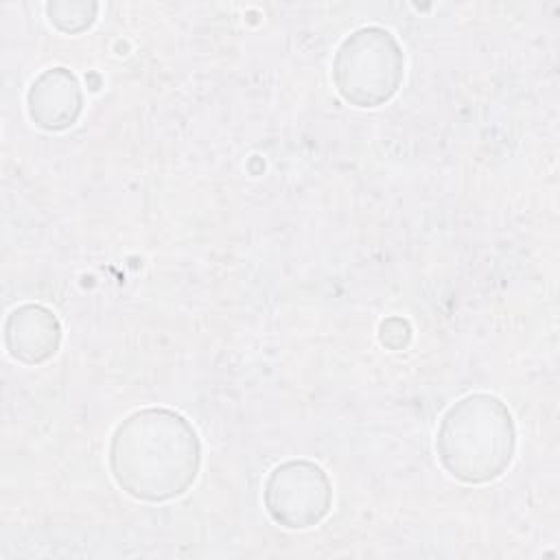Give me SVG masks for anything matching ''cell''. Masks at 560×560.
<instances>
[{
  "label": "cell",
  "mask_w": 560,
  "mask_h": 560,
  "mask_svg": "<svg viewBox=\"0 0 560 560\" xmlns=\"http://www.w3.org/2000/svg\"><path fill=\"white\" fill-rule=\"evenodd\" d=\"M98 4L96 2H48L46 15L48 22L68 35L88 31L96 22Z\"/></svg>",
  "instance_id": "cell-7"
},
{
  "label": "cell",
  "mask_w": 560,
  "mask_h": 560,
  "mask_svg": "<svg viewBox=\"0 0 560 560\" xmlns=\"http://www.w3.org/2000/svg\"><path fill=\"white\" fill-rule=\"evenodd\" d=\"M26 112L33 125L44 131L70 129L83 112L79 79L63 66L44 70L26 90Z\"/></svg>",
  "instance_id": "cell-5"
},
{
  "label": "cell",
  "mask_w": 560,
  "mask_h": 560,
  "mask_svg": "<svg viewBox=\"0 0 560 560\" xmlns=\"http://www.w3.org/2000/svg\"><path fill=\"white\" fill-rule=\"evenodd\" d=\"M107 462L125 494L144 503H164L186 494L197 481L201 442L182 413L144 407L114 429Z\"/></svg>",
  "instance_id": "cell-1"
},
{
  "label": "cell",
  "mask_w": 560,
  "mask_h": 560,
  "mask_svg": "<svg viewBox=\"0 0 560 560\" xmlns=\"http://www.w3.org/2000/svg\"><path fill=\"white\" fill-rule=\"evenodd\" d=\"M262 503L280 527L308 529L328 516L332 508V483L319 464L289 459L267 475Z\"/></svg>",
  "instance_id": "cell-4"
},
{
  "label": "cell",
  "mask_w": 560,
  "mask_h": 560,
  "mask_svg": "<svg viewBox=\"0 0 560 560\" xmlns=\"http://www.w3.org/2000/svg\"><path fill=\"white\" fill-rule=\"evenodd\" d=\"M516 429L508 405L486 392L453 402L435 431L440 466L457 481L481 486L499 479L512 464Z\"/></svg>",
  "instance_id": "cell-2"
},
{
  "label": "cell",
  "mask_w": 560,
  "mask_h": 560,
  "mask_svg": "<svg viewBox=\"0 0 560 560\" xmlns=\"http://www.w3.org/2000/svg\"><path fill=\"white\" fill-rule=\"evenodd\" d=\"M4 350L24 365H39L52 359L61 346V324L42 304H20L4 319Z\"/></svg>",
  "instance_id": "cell-6"
},
{
  "label": "cell",
  "mask_w": 560,
  "mask_h": 560,
  "mask_svg": "<svg viewBox=\"0 0 560 560\" xmlns=\"http://www.w3.org/2000/svg\"><path fill=\"white\" fill-rule=\"evenodd\" d=\"M405 79V52L383 26H361L346 35L332 57L339 96L361 109L385 105Z\"/></svg>",
  "instance_id": "cell-3"
}]
</instances>
